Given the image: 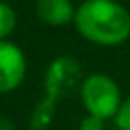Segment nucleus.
<instances>
[{"instance_id":"obj_1","label":"nucleus","mask_w":130,"mask_h":130,"mask_svg":"<svg viewBox=\"0 0 130 130\" xmlns=\"http://www.w3.org/2000/svg\"><path fill=\"white\" fill-rule=\"evenodd\" d=\"M79 35L95 45L114 47L130 37V12L114 0H85L73 18Z\"/></svg>"},{"instance_id":"obj_2","label":"nucleus","mask_w":130,"mask_h":130,"mask_svg":"<svg viewBox=\"0 0 130 130\" xmlns=\"http://www.w3.org/2000/svg\"><path fill=\"white\" fill-rule=\"evenodd\" d=\"M81 79V67L79 63L73 59V57H57L49 69H47V75H45V100L35 108L32 112V118H30V126L32 130H43L51 124L53 120V114H55V104L67 95L75 85L77 81Z\"/></svg>"},{"instance_id":"obj_3","label":"nucleus","mask_w":130,"mask_h":130,"mask_svg":"<svg viewBox=\"0 0 130 130\" xmlns=\"http://www.w3.org/2000/svg\"><path fill=\"white\" fill-rule=\"evenodd\" d=\"M79 93H81V104H83L85 112L89 116H95L102 120L116 118V114L122 106L118 83L104 73H93V75L85 77L81 81Z\"/></svg>"},{"instance_id":"obj_4","label":"nucleus","mask_w":130,"mask_h":130,"mask_svg":"<svg viewBox=\"0 0 130 130\" xmlns=\"http://www.w3.org/2000/svg\"><path fill=\"white\" fill-rule=\"evenodd\" d=\"M26 73V59L22 51L8 41H0V93L16 89Z\"/></svg>"},{"instance_id":"obj_5","label":"nucleus","mask_w":130,"mask_h":130,"mask_svg":"<svg viewBox=\"0 0 130 130\" xmlns=\"http://www.w3.org/2000/svg\"><path fill=\"white\" fill-rule=\"evenodd\" d=\"M37 16L51 26H63L75 18V10L71 0H37Z\"/></svg>"},{"instance_id":"obj_6","label":"nucleus","mask_w":130,"mask_h":130,"mask_svg":"<svg viewBox=\"0 0 130 130\" xmlns=\"http://www.w3.org/2000/svg\"><path fill=\"white\" fill-rule=\"evenodd\" d=\"M16 26V12L10 4L0 0V41H4Z\"/></svg>"},{"instance_id":"obj_7","label":"nucleus","mask_w":130,"mask_h":130,"mask_svg":"<svg viewBox=\"0 0 130 130\" xmlns=\"http://www.w3.org/2000/svg\"><path fill=\"white\" fill-rule=\"evenodd\" d=\"M116 126L118 130H130V98H126L116 114Z\"/></svg>"},{"instance_id":"obj_8","label":"nucleus","mask_w":130,"mask_h":130,"mask_svg":"<svg viewBox=\"0 0 130 130\" xmlns=\"http://www.w3.org/2000/svg\"><path fill=\"white\" fill-rule=\"evenodd\" d=\"M104 122L102 118H95V116H89L85 114L81 118V124H79V130H104Z\"/></svg>"}]
</instances>
